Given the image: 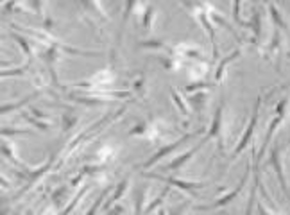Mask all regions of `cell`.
<instances>
[{"label": "cell", "mask_w": 290, "mask_h": 215, "mask_svg": "<svg viewBox=\"0 0 290 215\" xmlns=\"http://www.w3.org/2000/svg\"><path fill=\"white\" fill-rule=\"evenodd\" d=\"M126 112H128V108H126V106H124V108H120V110H116V112H113V113H110V115L102 116L100 120H97V122H95V124H92L90 128L84 129L82 133H79L76 138H74L72 142H70L68 146H66V149H64V156H70V154H72V152H74V150H76V147L81 146V144L84 142L86 138H90L92 134L100 133V131H102V129L106 128V126H110L111 122H115L116 118H120V116L124 115Z\"/></svg>", "instance_id": "obj_1"}, {"label": "cell", "mask_w": 290, "mask_h": 215, "mask_svg": "<svg viewBox=\"0 0 290 215\" xmlns=\"http://www.w3.org/2000/svg\"><path fill=\"white\" fill-rule=\"evenodd\" d=\"M202 133H204V129L200 128V129H197V131H194V133H186V134H183V136H180V138H178V140H174V142H170V144H166V146H162L158 150H156V152H154L152 156H150V158H147V160H145V162H144V164L140 165V167H142V170H144V172H147L150 167H154V165L158 164V162H162V160L165 158V156H168V154H170L172 150H176V149H178V147H181L184 142H188L190 138L199 136V134H202Z\"/></svg>", "instance_id": "obj_2"}, {"label": "cell", "mask_w": 290, "mask_h": 215, "mask_svg": "<svg viewBox=\"0 0 290 215\" xmlns=\"http://www.w3.org/2000/svg\"><path fill=\"white\" fill-rule=\"evenodd\" d=\"M286 106H288V97H283V99L276 104V110H274V118L270 120L269 129H267V134H265V140H264V144H262L260 150H258V154H256V162H258V164H260L262 158H264L265 150L269 149V144H270V140H272L274 133H276L278 128L283 124V120H285Z\"/></svg>", "instance_id": "obj_3"}, {"label": "cell", "mask_w": 290, "mask_h": 215, "mask_svg": "<svg viewBox=\"0 0 290 215\" xmlns=\"http://www.w3.org/2000/svg\"><path fill=\"white\" fill-rule=\"evenodd\" d=\"M145 178H149V180H158L162 183L168 186H174V188H180L186 194H192V196H197L204 183L202 181H188V180H178V178H170V176H162V174H156V172H144Z\"/></svg>", "instance_id": "obj_4"}, {"label": "cell", "mask_w": 290, "mask_h": 215, "mask_svg": "<svg viewBox=\"0 0 290 215\" xmlns=\"http://www.w3.org/2000/svg\"><path fill=\"white\" fill-rule=\"evenodd\" d=\"M224 108H226V102L222 100L217 106L214 113V118H212V128H210L208 134H206V140H217V147L218 152L224 154Z\"/></svg>", "instance_id": "obj_5"}, {"label": "cell", "mask_w": 290, "mask_h": 215, "mask_svg": "<svg viewBox=\"0 0 290 215\" xmlns=\"http://www.w3.org/2000/svg\"><path fill=\"white\" fill-rule=\"evenodd\" d=\"M251 172H252V165H249V167L246 168V172H244V176H242V180H240V183L236 185V188H233V190H230L228 194H224V196L218 198L214 204H210V206H202V208H199V210H217V208H226L228 204H231V202L235 201V199L240 196V192L244 190V186H246V183H248L249 176H251Z\"/></svg>", "instance_id": "obj_6"}, {"label": "cell", "mask_w": 290, "mask_h": 215, "mask_svg": "<svg viewBox=\"0 0 290 215\" xmlns=\"http://www.w3.org/2000/svg\"><path fill=\"white\" fill-rule=\"evenodd\" d=\"M260 106H262V97H258V99H256L254 108H252V115H251V120H249V126L246 128V131H244L242 138H240V142L236 144V147L233 149V158H236V156H238L240 152L246 149V147H249V144H251L252 134H254V129H256V124H258V116H260Z\"/></svg>", "instance_id": "obj_7"}, {"label": "cell", "mask_w": 290, "mask_h": 215, "mask_svg": "<svg viewBox=\"0 0 290 215\" xmlns=\"http://www.w3.org/2000/svg\"><path fill=\"white\" fill-rule=\"evenodd\" d=\"M206 142H208V140H206V138H202V140H200V142L197 144V146H194L192 149H188L186 152H183V154H180V156H176V158L172 160V162H168V164H166L165 167H163V170H168V172H178V170H181V168H183L184 165H186L188 162H190V160H192L194 156H196L197 152H199V150L202 149V146H204Z\"/></svg>", "instance_id": "obj_8"}, {"label": "cell", "mask_w": 290, "mask_h": 215, "mask_svg": "<svg viewBox=\"0 0 290 215\" xmlns=\"http://www.w3.org/2000/svg\"><path fill=\"white\" fill-rule=\"evenodd\" d=\"M160 124L154 120H142L138 122L134 128L129 129V136H138V138H150V140H156L160 134Z\"/></svg>", "instance_id": "obj_9"}, {"label": "cell", "mask_w": 290, "mask_h": 215, "mask_svg": "<svg viewBox=\"0 0 290 215\" xmlns=\"http://www.w3.org/2000/svg\"><path fill=\"white\" fill-rule=\"evenodd\" d=\"M54 162H56V154H52L50 158L47 160V162H45V164L42 165V167H38V168H32V170L29 172V174H26V180H27V183H26V186H24V188L20 190V192H18V196H24V194L27 192V190L30 188V186L34 185L36 181L38 180H42L43 176H45V174H47L48 170H50V167L52 165H54ZM16 196V198H18Z\"/></svg>", "instance_id": "obj_10"}, {"label": "cell", "mask_w": 290, "mask_h": 215, "mask_svg": "<svg viewBox=\"0 0 290 215\" xmlns=\"http://www.w3.org/2000/svg\"><path fill=\"white\" fill-rule=\"evenodd\" d=\"M256 152L252 154V186L251 192H249V201H248V208H246V215H252L256 208V192H258V186H260V167H258V162H256Z\"/></svg>", "instance_id": "obj_11"}, {"label": "cell", "mask_w": 290, "mask_h": 215, "mask_svg": "<svg viewBox=\"0 0 290 215\" xmlns=\"http://www.w3.org/2000/svg\"><path fill=\"white\" fill-rule=\"evenodd\" d=\"M270 165H272V168L276 170V174H278L280 186H282V190L286 194V198H288V185H286L285 172H283V164H282V149H280L278 146L272 147V150H270Z\"/></svg>", "instance_id": "obj_12"}, {"label": "cell", "mask_w": 290, "mask_h": 215, "mask_svg": "<svg viewBox=\"0 0 290 215\" xmlns=\"http://www.w3.org/2000/svg\"><path fill=\"white\" fill-rule=\"evenodd\" d=\"M282 45H283V38H282V29L274 27V34L270 38V43L267 50H265V60H269L270 63H276L280 52H282Z\"/></svg>", "instance_id": "obj_13"}, {"label": "cell", "mask_w": 290, "mask_h": 215, "mask_svg": "<svg viewBox=\"0 0 290 215\" xmlns=\"http://www.w3.org/2000/svg\"><path fill=\"white\" fill-rule=\"evenodd\" d=\"M2 156H4V158H8L13 165L20 167L22 170L26 172V174H29V172L32 170V168H30V167H27L26 162H22V160L18 158L16 154H14V147H13V144L9 142L8 138H2Z\"/></svg>", "instance_id": "obj_14"}, {"label": "cell", "mask_w": 290, "mask_h": 215, "mask_svg": "<svg viewBox=\"0 0 290 215\" xmlns=\"http://www.w3.org/2000/svg\"><path fill=\"white\" fill-rule=\"evenodd\" d=\"M128 188H129V178H124V180L120 181V183L115 186V188L111 190V196L106 199V201H104L102 210H104V212H108L111 206H115L116 202H118V199L124 198V194L128 192Z\"/></svg>", "instance_id": "obj_15"}, {"label": "cell", "mask_w": 290, "mask_h": 215, "mask_svg": "<svg viewBox=\"0 0 290 215\" xmlns=\"http://www.w3.org/2000/svg\"><path fill=\"white\" fill-rule=\"evenodd\" d=\"M206 102H208V90L194 92V94L188 95V104L192 108V112H196L197 115H202Z\"/></svg>", "instance_id": "obj_16"}, {"label": "cell", "mask_w": 290, "mask_h": 215, "mask_svg": "<svg viewBox=\"0 0 290 215\" xmlns=\"http://www.w3.org/2000/svg\"><path fill=\"white\" fill-rule=\"evenodd\" d=\"M240 54H242V50H240V48H235V50L231 52V54H228V56L217 64V70H215V78H214L215 79V84H220V82L224 81V74H226V68L230 66L231 61H235L236 58L240 56Z\"/></svg>", "instance_id": "obj_17"}, {"label": "cell", "mask_w": 290, "mask_h": 215, "mask_svg": "<svg viewBox=\"0 0 290 215\" xmlns=\"http://www.w3.org/2000/svg\"><path fill=\"white\" fill-rule=\"evenodd\" d=\"M11 38L20 45V48L24 50V56H26V66H30L32 60H34V50H32V45L26 40V36L18 34V32H11Z\"/></svg>", "instance_id": "obj_18"}, {"label": "cell", "mask_w": 290, "mask_h": 215, "mask_svg": "<svg viewBox=\"0 0 290 215\" xmlns=\"http://www.w3.org/2000/svg\"><path fill=\"white\" fill-rule=\"evenodd\" d=\"M138 0H126L124 4V13H122V20H120V29H118V42H122V36H124L126 26H128L129 18L134 13V8H136Z\"/></svg>", "instance_id": "obj_19"}, {"label": "cell", "mask_w": 290, "mask_h": 215, "mask_svg": "<svg viewBox=\"0 0 290 215\" xmlns=\"http://www.w3.org/2000/svg\"><path fill=\"white\" fill-rule=\"evenodd\" d=\"M168 192H170V186H168V185H166L163 190H160L158 196H156V198H154L150 202H147V204H145L144 214H145V215H150V214H152V212L160 210V208H162V204H163V201H165L166 196H168Z\"/></svg>", "instance_id": "obj_20"}, {"label": "cell", "mask_w": 290, "mask_h": 215, "mask_svg": "<svg viewBox=\"0 0 290 215\" xmlns=\"http://www.w3.org/2000/svg\"><path fill=\"white\" fill-rule=\"evenodd\" d=\"M81 2L82 8L88 11V13L95 14V16H98L100 20H108V13L102 9V6H100V0H79Z\"/></svg>", "instance_id": "obj_21"}, {"label": "cell", "mask_w": 290, "mask_h": 215, "mask_svg": "<svg viewBox=\"0 0 290 215\" xmlns=\"http://www.w3.org/2000/svg\"><path fill=\"white\" fill-rule=\"evenodd\" d=\"M176 52H178V54H183V56H186L188 60H192V61H202V60H204V56H202L200 48L199 47H194V45H188V43L178 45V47H176Z\"/></svg>", "instance_id": "obj_22"}, {"label": "cell", "mask_w": 290, "mask_h": 215, "mask_svg": "<svg viewBox=\"0 0 290 215\" xmlns=\"http://www.w3.org/2000/svg\"><path fill=\"white\" fill-rule=\"evenodd\" d=\"M170 97H172V102L176 104V108L180 110V113L183 116H190L192 115V108H190V104L184 100V97L180 94V92L176 90V88H170Z\"/></svg>", "instance_id": "obj_23"}, {"label": "cell", "mask_w": 290, "mask_h": 215, "mask_svg": "<svg viewBox=\"0 0 290 215\" xmlns=\"http://www.w3.org/2000/svg\"><path fill=\"white\" fill-rule=\"evenodd\" d=\"M40 95H42V92H32V94H30V95H27L26 99L18 100V102H8V104H2V115H6V113H9V112H13V110H16V108H24V106H27V104H29L30 100L38 99Z\"/></svg>", "instance_id": "obj_24"}, {"label": "cell", "mask_w": 290, "mask_h": 215, "mask_svg": "<svg viewBox=\"0 0 290 215\" xmlns=\"http://www.w3.org/2000/svg\"><path fill=\"white\" fill-rule=\"evenodd\" d=\"M22 116H24V120H26L27 124H30L32 128H36L38 131H47V129L52 128V122L42 120V118H36V116L32 115L30 112H24V113H22Z\"/></svg>", "instance_id": "obj_25"}, {"label": "cell", "mask_w": 290, "mask_h": 215, "mask_svg": "<svg viewBox=\"0 0 290 215\" xmlns=\"http://www.w3.org/2000/svg\"><path fill=\"white\" fill-rule=\"evenodd\" d=\"M251 29H252V40L251 42L254 45H260V38H262V14L260 11H254L252 13V18H251Z\"/></svg>", "instance_id": "obj_26"}, {"label": "cell", "mask_w": 290, "mask_h": 215, "mask_svg": "<svg viewBox=\"0 0 290 215\" xmlns=\"http://www.w3.org/2000/svg\"><path fill=\"white\" fill-rule=\"evenodd\" d=\"M79 122V116H77L76 112L72 110H66V112L61 115V129H63L64 133H68L70 129H74Z\"/></svg>", "instance_id": "obj_27"}, {"label": "cell", "mask_w": 290, "mask_h": 215, "mask_svg": "<svg viewBox=\"0 0 290 215\" xmlns=\"http://www.w3.org/2000/svg\"><path fill=\"white\" fill-rule=\"evenodd\" d=\"M88 190H90V185H84V186H82V188L79 190V192H77L72 199H70V202L66 204V206H64V210L61 212L60 215H70V214H72V212L76 210L77 204H79V202L82 201V198L86 196V192H88Z\"/></svg>", "instance_id": "obj_28"}, {"label": "cell", "mask_w": 290, "mask_h": 215, "mask_svg": "<svg viewBox=\"0 0 290 215\" xmlns=\"http://www.w3.org/2000/svg\"><path fill=\"white\" fill-rule=\"evenodd\" d=\"M138 47L149 48V50H158V52H166L170 48L163 40H144V42L138 43Z\"/></svg>", "instance_id": "obj_29"}, {"label": "cell", "mask_w": 290, "mask_h": 215, "mask_svg": "<svg viewBox=\"0 0 290 215\" xmlns=\"http://www.w3.org/2000/svg\"><path fill=\"white\" fill-rule=\"evenodd\" d=\"M154 18H156V9H154V6H147L144 14H142V27L145 30H150L152 29Z\"/></svg>", "instance_id": "obj_30"}, {"label": "cell", "mask_w": 290, "mask_h": 215, "mask_svg": "<svg viewBox=\"0 0 290 215\" xmlns=\"http://www.w3.org/2000/svg\"><path fill=\"white\" fill-rule=\"evenodd\" d=\"M269 13H270V18H272V22H274V26L278 27V29H282V30H288V27H286V24H285V20H283V16H282V13L278 11V8L272 4V2H269Z\"/></svg>", "instance_id": "obj_31"}, {"label": "cell", "mask_w": 290, "mask_h": 215, "mask_svg": "<svg viewBox=\"0 0 290 215\" xmlns=\"http://www.w3.org/2000/svg\"><path fill=\"white\" fill-rule=\"evenodd\" d=\"M64 194H66V186H64V185L58 186V188H56L54 192L50 194V202H52V206H54L56 210H60V208H63Z\"/></svg>", "instance_id": "obj_32"}, {"label": "cell", "mask_w": 290, "mask_h": 215, "mask_svg": "<svg viewBox=\"0 0 290 215\" xmlns=\"http://www.w3.org/2000/svg\"><path fill=\"white\" fill-rule=\"evenodd\" d=\"M144 199H145V188L140 186V188L134 190V215H144V210H145Z\"/></svg>", "instance_id": "obj_33"}, {"label": "cell", "mask_w": 290, "mask_h": 215, "mask_svg": "<svg viewBox=\"0 0 290 215\" xmlns=\"http://www.w3.org/2000/svg\"><path fill=\"white\" fill-rule=\"evenodd\" d=\"M108 194H111V188H106L104 192H100L98 194V198L95 199V202H94V206L90 208V210L86 212L84 215H97V212H98V208H102V204H104V201H106V198H108Z\"/></svg>", "instance_id": "obj_34"}, {"label": "cell", "mask_w": 290, "mask_h": 215, "mask_svg": "<svg viewBox=\"0 0 290 215\" xmlns=\"http://www.w3.org/2000/svg\"><path fill=\"white\" fill-rule=\"evenodd\" d=\"M18 134L30 136V134H32V131H29V129H16V128H2V136H4V138L18 136Z\"/></svg>", "instance_id": "obj_35"}, {"label": "cell", "mask_w": 290, "mask_h": 215, "mask_svg": "<svg viewBox=\"0 0 290 215\" xmlns=\"http://www.w3.org/2000/svg\"><path fill=\"white\" fill-rule=\"evenodd\" d=\"M240 4H242V0H233V18H235V22L238 24V26L242 27H251V24H246V22L242 20V16H240Z\"/></svg>", "instance_id": "obj_36"}, {"label": "cell", "mask_w": 290, "mask_h": 215, "mask_svg": "<svg viewBox=\"0 0 290 215\" xmlns=\"http://www.w3.org/2000/svg\"><path fill=\"white\" fill-rule=\"evenodd\" d=\"M212 82H206V81H197V82H192V84H188L184 90L188 92V94H194V92H200V90H210L212 88Z\"/></svg>", "instance_id": "obj_37"}, {"label": "cell", "mask_w": 290, "mask_h": 215, "mask_svg": "<svg viewBox=\"0 0 290 215\" xmlns=\"http://www.w3.org/2000/svg\"><path fill=\"white\" fill-rule=\"evenodd\" d=\"M145 82H147V79H145L144 76L134 79V82H132V94H136L138 97H144L145 95Z\"/></svg>", "instance_id": "obj_38"}, {"label": "cell", "mask_w": 290, "mask_h": 215, "mask_svg": "<svg viewBox=\"0 0 290 215\" xmlns=\"http://www.w3.org/2000/svg\"><path fill=\"white\" fill-rule=\"evenodd\" d=\"M188 208H190V202H181V204H178V206L168 208L166 215H186Z\"/></svg>", "instance_id": "obj_39"}, {"label": "cell", "mask_w": 290, "mask_h": 215, "mask_svg": "<svg viewBox=\"0 0 290 215\" xmlns=\"http://www.w3.org/2000/svg\"><path fill=\"white\" fill-rule=\"evenodd\" d=\"M29 70V66H20V68H11V70H2V78H13V76H24Z\"/></svg>", "instance_id": "obj_40"}, {"label": "cell", "mask_w": 290, "mask_h": 215, "mask_svg": "<svg viewBox=\"0 0 290 215\" xmlns=\"http://www.w3.org/2000/svg\"><path fill=\"white\" fill-rule=\"evenodd\" d=\"M256 212H258V215H278L276 212H270V206L265 204V202H258L256 204Z\"/></svg>", "instance_id": "obj_41"}, {"label": "cell", "mask_w": 290, "mask_h": 215, "mask_svg": "<svg viewBox=\"0 0 290 215\" xmlns=\"http://www.w3.org/2000/svg\"><path fill=\"white\" fill-rule=\"evenodd\" d=\"M124 206L122 204H115V206H111L110 210L106 212V215H124Z\"/></svg>", "instance_id": "obj_42"}, {"label": "cell", "mask_w": 290, "mask_h": 215, "mask_svg": "<svg viewBox=\"0 0 290 215\" xmlns=\"http://www.w3.org/2000/svg\"><path fill=\"white\" fill-rule=\"evenodd\" d=\"M30 113L36 116V118H42V120H47V122H50V116L48 115H45V113H42L40 110H36V108H30Z\"/></svg>", "instance_id": "obj_43"}, {"label": "cell", "mask_w": 290, "mask_h": 215, "mask_svg": "<svg viewBox=\"0 0 290 215\" xmlns=\"http://www.w3.org/2000/svg\"><path fill=\"white\" fill-rule=\"evenodd\" d=\"M30 4H32V9L36 11V14H40L42 16L43 14V4H42V0H30Z\"/></svg>", "instance_id": "obj_44"}, {"label": "cell", "mask_w": 290, "mask_h": 215, "mask_svg": "<svg viewBox=\"0 0 290 215\" xmlns=\"http://www.w3.org/2000/svg\"><path fill=\"white\" fill-rule=\"evenodd\" d=\"M288 201H290V185H288Z\"/></svg>", "instance_id": "obj_45"}, {"label": "cell", "mask_w": 290, "mask_h": 215, "mask_svg": "<svg viewBox=\"0 0 290 215\" xmlns=\"http://www.w3.org/2000/svg\"><path fill=\"white\" fill-rule=\"evenodd\" d=\"M264 2H265V4H269V2H270V0H264Z\"/></svg>", "instance_id": "obj_46"}, {"label": "cell", "mask_w": 290, "mask_h": 215, "mask_svg": "<svg viewBox=\"0 0 290 215\" xmlns=\"http://www.w3.org/2000/svg\"><path fill=\"white\" fill-rule=\"evenodd\" d=\"M13 215H20V212H14V214Z\"/></svg>", "instance_id": "obj_47"}, {"label": "cell", "mask_w": 290, "mask_h": 215, "mask_svg": "<svg viewBox=\"0 0 290 215\" xmlns=\"http://www.w3.org/2000/svg\"><path fill=\"white\" fill-rule=\"evenodd\" d=\"M288 58H290V54H288Z\"/></svg>", "instance_id": "obj_48"}, {"label": "cell", "mask_w": 290, "mask_h": 215, "mask_svg": "<svg viewBox=\"0 0 290 215\" xmlns=\"http://www.w3.org/2000/svg\"><path fill=\"white\" fill-rule=\"evenodd\" d=\"M4 2H6V0H4Z\"/></svg>", "instance_id": "obj_49"}]
</instances>
